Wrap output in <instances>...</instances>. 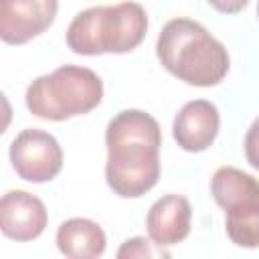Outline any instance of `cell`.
Returning a JSON list of instances; mask_svg holds the SVG:
<instances>
[{"instance_id":"obj_1","label":"cell","mask_w":259,"mask_h":259,"mask_svg":"<svg viewBox=\"0 0 259 259\" xmlns=\"http://www.w3.org/2000/svg\"><path fill=\"white\" fill-rule=\"evenodd\" d=\"M160 123L142 109L115 113L105 130V180L121 198H138L160 178Z\"/></svg>"},{"instance_id":"obj_2","label":"cell","mask_w":259,"mask_h":259,"mask_svg":"<svg viewBox=\"0 0 259 259\" xmlns=\"http://www.w3.org/2000/svg\"><path fill=\"white\" fill-rule=\"evenodd\" d=\"M156 55L168 73L194 87L221 83L231 67L225 45L200 22L184 16L172 18L162 26Z\"/></svg>"},{"instance_id":"obj_3","label":"cell","mask_w":259,"mask_h":259,"mask_svg":"<svg viewBox=\"0 0 259 259\" xmlns=\"http://www.w3.org/2000/svg\"><path fill=\"white\" fill-rule=\"evenodd\" d=\"M148 14L138 2L91 6L81 10L67 28V47L77 55L130 53L146 36Z\"/></svg>"},{"instance_id":"obj_4","label":"cell","mask_w":259,"mask_h":259,"mask_svg":"<svg viewBox=\"0 0 259 259\" xmlns=\"http://www.w3.org/2000/svg\"><path fill=\"white\" fill-rule=\"evenodd\" d=\"M26 107L32 115L65 121L85 115L103 99V81L87 67L61 65L49 75L36 77L26 89Z\"/></svg>"},{"instance_id":"obj_5","label":"cell","mask_w":259,"mask_h":259,"mask_svg":"<svg viewBox=\"0 0 259 259\" xmlns=\"http://www.w3.org/2000/svg\"><path fill=\"white\" fill-rule=\"evenodd\" d=\"M10 164L26 182H49L63 168V150L57 138L38 127L22 130L10 144Z\"/></svg>"},{"instance_id":"obj_6","label":"cell","mask_w":259,"mask_h":259,"mask_svg":"<svg viewBox=\"0 0 259 259\" xmlns=\"http://www.w3.org/2000/svg\"><path fill=\"white\" fill-rule=\"evenodd\" d=\"M57 10L55 0H0V40L28 42L53 24Z\"/></svg>"},{"instance_id":"obj_7","label":"cell","mask_w":259,"mask_h":259,"mask_svg":"<svg viewBox=\"0 0 259 259\" xmlns=\"http://www.w3.org/2000/svg\"><path fill=\"white\" fill-rule=\"evenodd\" d=\"M45 202L26 190H8L0 196V233L12 241H32L47 229Z\"/></svg>"},{"instance_id":"obj_8","label":"cell","mask_w":259,"mask_h":259,"mask_svg":"<svg viewBox=\"0 0 259 259\" xmlns=\"http://www.w3.org/2000/svg\"><path fill=\"white\" fill-rule=\"evenodd\" d=\"M221 125L219 109L206 99H194L180 107L172 123L176 144L186 152H204L217 138Z\"/></svg>"},{"instance_id":"obj_9","label":"cell","mask_w":259,"mask_h":259,"mask_svg":"<svg viewBox=\"0 0 259 259\" xmlns=\"http://www.w3.org/2000/svg\"><path fill=\"white\" fill-rule=\"evenodd\" d=\"M190 219L192 208L188 198L180 194H166L158 198L146 214V229L150 241L160 247L178 245L190 233Z\"/></svg>"},{"instance_id":"obj_10","label":"cell","mask_w":259,"mask_h":259,"mask_svg":"<svg viewBox=\"0 0 259 259\" xmlns=\"http://www.w3.org/2000/svg\"><path fill=\"white\" fill-rule=\"evenodd\" d=\"M105 245L103 229L91 219H67L57 231V247L67 259H99Z\"/></svg>"},{"instance_id":"obj_11","label":"cell","mask_w":259,"mask_h":259,"mask_svg":"<svg viewBox=\"0 0 259 259\" xmlns=\"http://www.w3.org/2000/svg\"><path fill=\"white\" fill-rule=\"evenodd\" d=\"M210 194L214 202L227 210L259 204V184L257 178L235 168V166H221L210 178Z\"/></svg>"},{"instance_id":"obj_12","label":"cell","mask_w":259,"mask_h":259,"mask_svg":"<svg viewBox=\"0 0 259 259\" xmlns=\"http://www.w3.org/2000/svg\"><path fill=\"white\" fill-rule=\"evenodd\" d=\"M225 227L229 239L247 249H255L259 243V204H247L225 212Z\"/></svg>"},{"instance_id":"obj_13","label":"cell","mask_w":259,"mask_h":259,"mask_svg":"<svg viewBox=\"0 0 259 259\" xmlns=\"http://www.w3.org/2000/svg\"><path fill=\"white\" fill-rule=\"evenodd\" d=\"M115 259H172V255L146 237H132L119 245Z\"/></svg>"},{"instance_id":"obj_14","label":"cell","mask_w":259,"mask_h":259,"mask_svg":"<svg viewBox=\"0 0 259 259\" xmlns=\"http://www.w3.org/2000/svg\"><path fill=\"white\" fill-rule=\"evenodd\" d=\"M10 121H12V105H10L8 97L0 91V136L8 130Z\"/></svg>"}]
</instances>
